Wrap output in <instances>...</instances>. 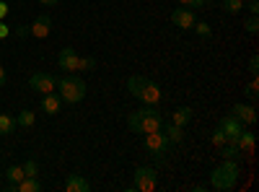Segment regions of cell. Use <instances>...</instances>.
I'll list each match as a JSON object with an SVG mask.
<instances>
[{
  "label": "cell",
  "mask_w": 259,
  "mask_h": 192,
  "mask_svg": "<svg viewBox=\"0 0 259 192\" xmlns=\"http://www.w3.org/2000/svg\"><path fill=\"white\" fill-rule=\"evenodd\" d=\"M127 127L133 133H153V130H161L163 127V117H161V112H158V106H148V104H143V109H138V112H133L127 117Z\"/></svg>",
  "instance_id": "cell-1"
},
{
  "label": "cell",
  "mask_w": 259,
  "mask_h": 192,
  "mask_svg": "<svg viewBox=\"0 0 259 192\" xmlns=\"http://www.w3.org/2000/svg\"><path fill=\"white\" fill-rule=\"evenodd\" d=\"M239 182V161L223 159V164H218L210 172V187L218 192H231Z\"/></svg>",
  "instance_id": "cell-2"
},
{
  "label": "cell",
  "mask_w": 259,
  "mask_h": 192,
  "mask_svg": "<svg viewBox=\"0 0 259 192\" xmlns=\"http://www.w3.org/2000/svg\"><path fill=\"white\" fill-rule=\"evenodd\" d=\"M57 91H60V99L62 104H78L85 99V81L78 78L75 73H65L62 78H57Z\"/></svg>",
  "instance_id": "cell-3"
},
{
  "label": "cell",
  "mask_w": 259,
  "mask_h": 192,
  "mask_svg": "<svg viewBox=\"0 0 259 192\" xmlns=\"http://www.w3.org/2000/svg\"><path fill=\"white\" fill-rule=\"evenodd\" d=\"M158 189V172L156 166H138L135 182L127 187V192H156Z\"/></svg>",
  "instance_id": "cell-4"
},
{
  "label": "cell",
  "mask_w": 259,
  "mask_h": 192,
  "mask_svg": "<svg viewBox=\"0 0 259 192\" xmlns=\"http://www.w3.org/2000/svg\"><path fill=\"white\" fill-rule=\"evenodd\" d=\"M168 138L163 135V130H153V133H145V151L153 156L156 164H163L168 159Z\"/></svg>",
  "instance_id": "cell-5"
},
{
  "label": "cell",
  "mask_w": 259,
  "mask_h": 192,
  "mask_svg": "<svg viewBox=\"0 0 259 192\" xmlns=\"http://www.w3.org/2000/svg\"><path fill=\"white\" fill-rule=\"evenodd\" d=\"M29 86H31V91H36V94H52L55 89H57V78L52 75V73H45V70H36L31 78H29Z\"/></svg>",
  "instance_id": "cell-6"
},
{
  "label": "cell",
  "mask_w": 259,
  "mask_h": 192,
  "mask_svg": "<svg viewBox=\"0 0 259 192\" xmlns=\"http://www.w3.org/2000/svg\"><path fill=\"white\" fill-rule=\"evenodd\" d=\"M218 127L226 133V140H228V143H236V140H239V135L244 133V127H246V125L239 122L233 114H228V117H223V120L218 122Z\"/></svg>",
  "instance_id": "cell-7"
},
{
  "label": "cell",
  "mask_w": 259,
  "mask_h": 192,
  "mask_svg": "<svg viewBox=\"0 0 259 192\" xmlns=\"http://www.w3.org/2000/svg\"><path fill=\"white\" fill-rule=\"evenodd\" d=\"M194 13H192V8H184V6H179V8H174L171 11V24H174L177 29H182V31H189L192 26H194Z\"/></svg>",
  "instance_id": "cell-8"
},
{
  "label": "cell",
  "mask_w": 259,
  "mask_h": 192,
  "mask_svg": "<svg viewBox=\"0 0 259 192\" xmlns=\"http://www.w3.org/2000/svg\"><path fill=\"white\" fill-rule=\"evenodd\" d=\"M78 52L73 47H62L60 55H57V68L65 70V73H78Z\"/></svg>",
  "instance_id": "cell-9"
},
{
  "label": "cell",
  "mask_w": 259,
  "mask_h": 192,
  "mask_svg": "<svg viewBox=\"0 0 259 192\" xmlns=\"http://www.w3.org/2000/svg\"><path fill=\"white\" fill-rule=\"evenodd\" d=\"M50 31H52V16L50 13H39L34 18V24L29 26V34L36 36V39H47Z\"/></svg>",
  "instance_id": "cell-10"
},
{
  "label": "cell",
  "mask_w": 259,
  "mask_h": 192,
  "mask_svg": "<svg viewBox=\"0 0 259 192\" xmlns=\"http://www.w3.org/2000/svg\"><path fill=\"white\" fill-rule=\"evenodd\" d=\"M161 86H158V83H153V81H145V86H143V91H140V101L143 104H148V106H158L161 104Z\"/></svg>",
  "instance_id": "cell-11"
},
{
  "label": "cell",
  "mask_w": 259,
  "mask_h": 192,
  "mask_svg": "<svg viewBox=\"0 0 259 192\" xmlns=\"http://www.w3.org/2000/svg\"><path fill=\"white\" fill-rule=\"evenodd\" d=\"M231 114L239 122H244V125H254L256 122V106L254 104H233Z\"/></svg>",
  "instance_id": "cell-12"
},
{
  "label": "cell",
  "mask_w": 259,
  "mask_h": 192,
  "mask_svg": "<svg viewBox=\"0 0 259 192\" xmlns=\"http://www.w3.org/2000/svg\"><path fill=\"white\" fill-rule=\"evenodd\" d=\"M41 112L45 114H57V112H62V99H60V94H45L41 96Z\"/></svg>",
  "instance_id": "cell-13"
},
{
  "label": "cell",
  "mask_w": 259,
  "mask_h": 192,
  "mask_svg": "<svg viewBox=\"0 0 259 192\" xmlns=\"http://www.w3.org/2000/svg\"><path fill=\"white\" fill-rule=\"evenodd\" d=\"M65 192H91V182L83 179L80 174H68V179H65Z\"/></svg>",
  "instance_id": "cell-14"
},
{
  "label": "cell",
  "mask_w": 259,
  "mask_h": 192,
  "mask_svg": "<svg viewBox=\"0 0 259 192\" xmlns=\"http://www.w3.org/2000/svg\"><path fill=\"white\" fill-rule=\"evenodd\" d=\"M254 143H256L254 133H249L246 127H244V133L239 135V140H236V148H239L244 156H251V153H254Z\"/></svg>",
  "instance_id": "cell-15"
},
{
  "label": "cell",
  "mask_w": 259,
  "mask_h": 192,
  "mask_svg": "<svg viewBox=\"0 0 259 192\" xmlns=\"http://www.w3.org/2000/svg\"><path fill=\"white\" fill-rule=\"evenodd\" d=\"M163 135L168 138V143H182L184 140V127H179V125H174V122H163Z\"/></svg>",
  "instance_id": "cell-16"
},
{
  "label": "cell",
  "mask_w": 259,
  "mask_h": 192,
  "mask_svg": "<svg viewBox=\"0 0 259 192\" xmlns=\"http://www.w3.org/2000/svg\"><path fill=\"white\" fill-rule=\"evenodd\" d=\"M192 114H194L192 106H179V109H174V114H171V122L179 125V127H184V125H189Z\"/></svg>",
  "instance_id": "cell-17"
},
{
  "label": "cell",
  "mask_w": 259,
  "mask_h": 192,
  "mask_svg": "<svg viewBox=\"0 0 259 192\" xmlns=\"http://www.w3.org/2000/svg\"><path fill=\"white\" fill-rule=\"evenodd\" d=\"M39 189H41V184L36 177H24L16 184V192H39Z\"/></svg>",
  "instance_id": "cell-18"
},
{
  "label": "cell",
  "mask_w": 259,
  "mask_h": 192,
  "mask_svg": "<svg viewBox=\"0 0 259 192\" xmlns=\"http://www.w3.org/2000/svg\"><path fill=\"white\" fill-rule=\"evenodd\" d=\"M145 81L148 78H143V75H133V78H130L127 81V91H130V96H140V91H143V86H145Z\"/></svg>",
  "instance_id": "cell-19"
},
{
  "label": "cell",
  "mask_w": 259,
  "mask_h": 192,
  "mask_svg": "<svg viewBox=\"0 0 259 192\" xmlns=\"http://www.w3.org/2000/svg\"><path fill=\"white\" fill-rule=\"evenodd\" d=\"M34 122H36V114H34L31 109H21V112L16 114V125H18V127H34Z\"/></svg>",
  "instance_id": "cell-20"
},
{
  "label": "cell",
  "mask_w": 259,
  "mask_h": 192,
  "mask_svg": "<svg viewBox=\"0 0 259 192\" xmlns=\"http://www.w3.org/2000/svg\"><path fill=\"white\" fill-rule=\"evenodd\" d=\"M26 177V172H24V166H8V172H6V179H8V184H18L21 179H24ZM16 192V189H13Z\"/></svg>",
  "instance_id": "cell-21"
},
{
  "label": "cell",
  "mask_w": 259,
  "mask_h": 192,
  "mask_svg": "<svg viewBox=\"0 0 259 192\" xmlns=\"http://www.w3.org/2000/svg\"><path fill=\"white\" fill-rule=\"evenodd\" d=\"M13 130H16V117L3 112V114H0V135H11Z\"/></svg>",
  "instance_id": "cell-22"
},
{
  "label": "cell",
  "mask_w": 259,
  "mask_h": 192,
  "mask_svg": "<svg viewBox=\"0 0 259 192\" xmlns=\"http://www.w3.org/2000/svg\"><path fill=\"white\" fill-rule=\"evenodd\" d=\"M223 159H231V161H241L244 159V153L236 148V143H226L223 145Z\"/></svg>",
  "instance_id": "cell-23"
},
{
  "label": "cell",
  "mask_w": 259,
  "mask_h": 192,
  "mask_svg": "<svg viewBox=\"0 0 259 192\" xmlns=\"http://www.w3.org/2000/svg\"><path fill=\"white\" fill-rule=\"evenodd\" d=\"M192 29H194V34L202 36V39H210V36H212V29L205 24V21H194V26H192Z\"/></svg>",
  "instance_id": "cell-24"
},
{
  "label": "cell",
  "mask_w": 259,
  "mask_h": 192,
  "mask_svg": "<svg viewBox=\"0 0 259 192\" xmlns=\"http://www.w3.org/2000/svg\"><path fill=\"white\" fill-rule=\"evenodd\" d=\"M96 70V57H80L78 60V73H89Z\"/></svg>",
  "instance_id": "cell-25"
},
{
  "label": "cell",
  "mask_w": 259,
  "mask_h": 192,
  "mask_svg": "<svg viewBox=\"0 0 259 192\" xmlns=\"http://www.w3.org/2000/svg\"><path fill=\"white\" fill-rule=\"evenodd\" d=\"M223 11H226V13H239V11H244V0H223Z\"/></svg>",
  "instance_id": "cell-26"
},
{
  "label": "cell",
  "mask_w": 259,
  "mask_h": 192,
  "mask_svg": "<svg viewBox=\"0 0 259 192\" xmlns=\"http://www.w3.org/2000/svg\"><path fill=\"white\" fill-rule=\"evenodd\" d=\"M244 91H246V96H249L251 101H256V96H259V81H256V75H251V83H249Z\"/></svg>",
  "instance_id": "cell-27"
},
{
  "label": "cell",
  "mask_w": 259,
  "mask_h": 192,
  "mask_svg": "<svg viewBox=\"0 0 259 192\" xmlns=\"http://www.w3.org/2000/svg\"><path fill=\"white\" fill-rule=\"evenodd\" d=\"M210 140H212V145H215V148H223V145L228 143V140H226V133L221 130V127H215V133H212V138H210Z\"/></svg>",
  "instance_id": "cell-28"
},
{
  "label": "cell",
  "mask_w": 259,
  "mask_h": 192,
  "mask_svg": "<svg viewBox=\"0 0 259 192\" xmlns=\"http://www.w3.org/2000/svg\"><path fill=\"white\" fill-rule=\"evenodd\" d=\"M21 166H24L26 177H36V174H39V164H36V159H29L26 164H21Z\"/></svg>",
  "instance_id": "cell-29"
},
{
  "label": "cell",
  "mask_w": 259,
  "mask_h": 192,
  "mask_svg": "<svg viewBox=\"0 0 259 192\" xmlns=\"http://www.w3.org/2000/svg\"><path fill=\"white\" fill-rule=\"evenodd\" d=\"M244 29H246L249 34H256V31H259V16H249V18L244 21Z\"/></svg>",
  "instance_id": "cell-30"
},
{
  "label": "cell",
  "mask_w": 259,
  "mask_h": 192,
  "mask_svg": "<svg viewBox=\"0 0 259 192\" xmlns=\"http://www.w3.org/2000/svg\"><path fill=\"white\" fill-rule=\"evenodd\" d=\"M207 3V0H179V6H184V8H202Z\"/></svg>",
  "instance_id": "cell-31"
},
{
  "label": "cell",
  "mask_w": 259,
  "mask_h": 192,
  "mask_svg": "<svg viewBox=\"0 0 259 192\" xmlns=\"http://www.w3.org/2000/svg\"><path fill=\"white\" fill-rule=\"evenodd\" d=\"M249 73H251V75L259 73V55H251V60H249Z\"/></svg>",
  "instance_id": "cell-32"
},
{
  "label": "cell",
  "mask_w": 259,
  "mask_h": 192,
  "mask_svg": "<svg viewBox=\"0 0 259 192\" xmlns=\"http://www.w3.org/2000/svg\"><path fill=\"white\" fill-rule=\"evenodd\" d=\"M246 11L251 16H259V0H246Z\"/></svg>",
  "instance_id": "cell-33"
},
{
  "label": "cell",
  "mask_w": 259,
  "mask_h": 192,
  "mask_svg": "<svg viewBox=\"0 0 259 192\" xmlns=\"http://www.w3.org/2000/svg\"><path fill=\"white\" fill-rule=\"evenodd\" d=\"M16 36H18V39H26V36H31V34H29V26L18 24V26H16Z\"/></svg>",
  "instance_id": "cell-34"
},
{
  "label": "cell",
  "mask_w": 259,
  "mask_h": 192,
  "mask_svg": "<svg viewBox=\"0 0 259 192\" xmlns=\"http://www.w3.org/2000/svg\"><path fill=\"white\" fill-rule=\"evenodd\" d=\"M8 13H11V6L6 3V0H0V21H3Z\"/></svg>",
  "instance_id": "cell-35"
},
{
  "label": "cell",
  "mask_w": 259,
  "mask_h": 192,
  "mask_svg": "<svg viewBox=\"0 0 259 192\" xmlns=\"http://www.w3.org/2000/svg\"><path fill=\"white\" fill-rule=\"evenodd\" d=\"M11 36V26H6L3 21H0V39H8Z\"/></svg>",
  "instance_id": "cell-36"
},
{
  "label": "cell",
  "mask_w": 259,
  "mask_h": 192,
  "mask_svg": "<svg viewBox=\"0 0 259 192\" xmlns=\"http://www.w3.org/2000/svg\"><path fill=\"white\" fill-rule=\"evenodd\" d=\"M36 3H41L45 8H55V6L60 3V0H36Z\"/></svg>",
  "instance_id": "cell-37"
},
{
  "label": "cell",
  "mask_w": 259,
  "mask_h": 192,
  "mask_svg": "<svg viewBox=\"0 0 259 192\" xmlns=\"http://www.w3.org/2000/svg\"><path fill=\"white\" fill-rule=\"evenodd\" d=\"M0 86H6V68L0 65Z\"/></svg>",
  "instance_id": "cell-38"
},
{
  "label": "cell",
  "mask_w": 259,
  "mask_h": 192,
  "mask_svg": "<svg viewBox=\"0 0 259 192\" xmlns=\"http://www.w3.org/2000/svg\"><path fill=\"white\" fill-rule=\"evenodd\" d=\"M0 177H3V174H0Z\"/></svg>",
  "instance_id": "cell-39"
}]
</instances>
